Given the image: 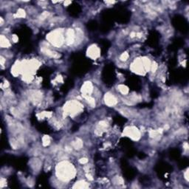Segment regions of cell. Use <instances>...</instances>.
I'll return each mask as SVG.
<instances>
[{
  "label": "cell",
  "mask_w": 189,
  "mask_h": 189,
  "mask_svg": "<svg viewBox=\"0 0 189 189\" xmlns=\"http://www.w3.org/2000/svg\"><path fill=\"white\" fill-rule=\"evenodd\" d=\"M76 171L71 163L67 160H63L56 166V177L61 183H67L76 176Z\"/></svg>",
  "instance_id": "6da1fadb"
},
{
  "label": "cell",
  "mask_w": 189,
  "mask_h": 189,
  "mask_svg": "<svg viewBox=\"0 0 189 189\" xmlns=\"http://www.w3.org/2000/svg\"><path fill=\"white\" fill-rule=\"evenodd\" d=\"M87 54L93 59H96L97 58H98L100 56L99 48L96 45H92V46L90 47V48H88Z\"/></svg>",
  "instance_id": "7a4b0ae2"
},
{
  "label": "cell",
  "mask_w": 189,
  "mask_h": 189,
  "mask_svg": "<svg viewBox=\"0 0 189 189\" xmlns=\"http://www.w3.org/2000/svg\"><path fill=\"white\" fill-rule=\"evenodd\" d=\"M104 101L106 104H107L109 106H115L118 103V100H117L116 97L113 94H111V93H107V95L106 94L104 98Z\"/></svg>",
  "instance_id": "3957f363"
},
{
  "label": "cell",
  "mask_w": 189,
  "mask_h": 189,
  "mask_svg": "<svg viewBox=\"0 0 189 189\" xmlns=\"http://www.w3.org/2000/svg\"><path fill=\"white\" fill-rule=\"evenodd\" d=\"M11 42L9 40L6 38L5 35H2L1 36V47L2 48H8L11 47Z\"/></svg>",
  "instance_id": "277c9868"
},
{
  "label": "cell",
  "mask_w": 189,
  "mask_h": 189,
  "mask_svg": "<svg viewBox=\"0 0 189 189\" xmlns=\"http://www.w3.org/2000/svg\"><path fill=\"white\" fill-rule=\"evenodd\" d=\"M89 183H86V181H84V180H79V181H78L77 183L75 184V185L73 186V188H89Z\"/></svg>",
  "instance_id": "5b68a950"
},
{
  "label": "cell",
  "mask_w": 189,
  "mask_h": 189,
  "mask_svg": "<svg viewBox=\"0 0 189 189\" xmlns=\"http://www.w3.org/2000/svg\"><path fill=\"white\" fill-rule=\"evenodd\" d=\"M42 143L44 146H47L51 143V138L49 136H44L42 138Z\"/></svg>",
  "instance_id": "8992f818"
}]
</instances>
